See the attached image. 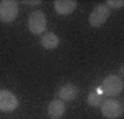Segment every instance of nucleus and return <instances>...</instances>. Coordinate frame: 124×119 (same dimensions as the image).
I'll use <instances>...</instances> for the list:
<instances>
[{
    "instance_id": "1",
    "label": "nucleus",
    "mask_w": 124,
    "mask_h": 119,
    "mask_svg": "<svg viewBox=\"0 0 124 119\" xmlns=\"http://www.w3.org/2000/svg\"><path fill=\"white\" fill-rule=\"evenodd\" d=\"M123 78L119 74H109L103 79L101 83V93L103 96H109V98H116L117 94L123 93Z\"/></svg>"
},
{
    "instance_id": "2",
    "label": "nucleus",
    "mask_w": 124,
    "mask_h": 119,
    "mask_svg": "<svg viewBox=\"0 0 124 119\" xmlns=\"http://www.w3.org/2000/svg\"><path fill=\"white\" fill-rule=\"evenodd\" d=\"M28 30L33 35H41L46 30V15L41 10L31 12V15L28 17Z\"/></svg>"
},
{
    "instance_id": "3",
    "label": "nucleus",
    "mask_w": 124,
    "mask_h": 119,
    "mask_svg": "<svg viewBox=\"0 0 124 119\" xmlns=\"http://www.w3.org/2000/svg\"><path fill=\"white\" fill-rule=\"evenodd\" d=\"M18 17V3L15 0H2L0 2V20L10 23Z\"/></svg>"
},
{
    "instance_id": "4",
    "label": "nucleus",
    "mask_w": 124,
    "mask_h": 119,
    "mask_svg": "<svg viewBox=\"0 0 124 119\" xmlns=\"http://www.w3.org/2000/svg\"><path fill=\"white\" fill-rule=\"evenodd\" d=\"M99 109H101V114L108 119H116L123 114V104L117 99H104Z\"/></svg>"
},
{
    "instance_id": "5",
    "label": "nucleus",
    "mask_w": 124,
    "mask_h": 119,
    "mask_svg": "<svg viewBox=\"0 0 124 119\" xmlns=\"http://www.w3.org/2000/svg\"><path fill=\"white\" fill-rule=\"evenodd\" d=\"M108 17H109V8L106 7L104 3H101V5H96L94 8L91 10L88 20H89L91 27H101V25H104Z\"/></svg>"
},
{
    "instance_id": "6",
    "label": "nucleus",
    "mask_w": 124,
    "mask_h": 119,
    "mask_svg": "<svg viewBox=\"0 0 124 119\" xmlns=\"http://www.w3.org/2000/svg\"><path fill=\"white\" fill-rule=\"evenodd\" d=\"M17 108H18V99H17V96L12 91L0 89V111L12 112V111H15Z\"/></svg>"
},
{
    "instance_id": "7",
    "label": "nucleus",
    "mask_w": 124,
    "mask_h": 119,
    "mask_svg": "<svg viewBox=\"0 0 124 119\" xmlns=\"http://www.w3.org/2000/svg\"><path fill=\"white\" fill-rule=\"evenodd\" d=\"M65 111H66V106L60 99H53L46 108V112H48V118L50 119H60L65 114Z\"/></svg>"
},
{
    "instance_id": "8",
    "label": "nucleus",
    "mask_w": 124,
    "mask_h": 119,
    "mask_svg": "<svg viewBox=\"0 0 124 119\" xmlns=\"http://www.w3.org/2000/svg\"><path fill=\"white\" fill-rule=\"evenodd\" d=\"M78 88L75 84H65V86H61V89L58 91V99L60 101H75L78 98Z\"/></svg>"
},
{
    "instance_id": "9",
    "label": "nucleus",
    "mask_w": 124,
    "mask_h": 119,
    "mask_svg": "<svg viewBox=\"0 0 124 119\" xmlns=\"http://www.w3.org/2000/svg\"><path fill=\"white\" fill-rule=\"evenodd\" d=\"M78 7V2L75 0H56L55 2V10L60 15H70L73 13Z\"/></svg>"
},
{
    "instance_id": "10",
    "label": "nucleus",
    "mask_w": 124,
    "mask_h": 119,
    "mask_svg": "<svg viewBox=\"0 0 124 119\" xmlns=\"http://www.w3.org/2000/svg\"><path fill=\"white\" fill-rule=\"evenodd\" d=\"M60 45V38H58L56 33L53 31H45L43 37H41V46L45 50H55Z\"/></svg>"
},
{
    "instance_id": "11",
    "label": "nucleus",
    "mask_w": 124,
    "mask_h": 119,
    "mask_svg": "<svg viewBox=\"0 0 124 119\" xmlns=\"http://www.w3.org/2000/svg\"><path fill=\"white\" fill-rule=\"evenodd\" d=\"M86 101H88L89 106H93V108H99V106L103 104V101H104L101 89H94V91H91V93L88 94V99H86Z\"/></svg>"
},
{
    "instance_id": "12",
    "label": "nucleus",
    "mask_w": 124,
    "mask_h": 119,
    "mask_svg": "<svg viewBox=\"0 0 124 119\" xmlns=\"http://www.w3.org/2000/svg\"><path fill=\"white\" fill-rule=\"evenodd\" d=\"M104 5L108 7V8H123L124 2H123V0H108Z\"/></svg>"
},
{
    "instance_id": "13",
    "label": "nucleus",
    "mask_w": 124,
    "mask_h": 119,
    "mask_svg": "<svg viewBox=\"0 0 124 119\" xmlns=\"http://www.w3.org/2000/svg\"><path fill=\"white\" fill-rule=\"evenodd\" d=\"M23 3H27V5H40L41 2H40V0H33V2H31V0H25Z\"/></svg>"
}]
</instances>
